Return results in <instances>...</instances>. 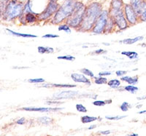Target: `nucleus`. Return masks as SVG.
<instances>
[{
	"mask_svg": "<svg viewBox=\"0 0 146 136\" xmlns=\"http://www.w3.org/2000/svg\"><path fill=\"white\" fill-rule=\"evenodd\" d=\"M102 10V5L100 2H94L87 5L83 22L78 30L83 32H91Z\"/></svg>",
	"mask_w": 146,
	"mask_h": 136,
	"instance_id": "1",
	"label": "nucleus"
},
{
	"mask_svg": "<svg viewBox=\"0 0 146 136\" xmlns=\"http://www.w3.org/2000/svg\"><path fill=\"white\" fill-rule=\"evenodd\" d=\"M77 2L78 0H64V3L60 5L58 10L53 15L51 23L55 25H58L66 21L74 11Z\"/></svg>",
	"mask_w": 146,
	"mask_h": 136,
	"instance_id": "2",
	"label": "nucleus"
},
{
	"mask_svg": "<svg viewBox=\"0 0 146 136\" xmlns=\"http://www.w3.org/2000/svg\"><path fill=\"white\" fill-rule=\"evenodd\" d=\"M24 5L25 4L18 0H10L3 14L1 15L2 19L5 21H11L19 18L23 13Z\"/></svg>",
	"mask_w": 146,
	"mask_h": 136,
	"instance_id": "3",
	"label": "nucleus"
},
{
	"mask_svg": "<svg viewBox=\"0 0 146 136\" xmlns=\"http://www.w3.org/2000/svg\"><path fill=\"white\" fill-rule=\"evenodd\" d=\"M86 10V5H85L83 2L78 1L74 11L68 18L66 19L65 23L72 28L78 29L83 22Z\"/></svg>",
	"mask_w": 146,
	"mask_h": 136,
	"instance_id": "4",
	"label": "nucleus"
},
{
	"mask_svg": "<svg viewBox=\"0 0 146 136\" xmlns=\"http://www.w3.org/2000/svg\"><path fill=\"white\" fill-rule=\"evenodd\" d=\"M110 17L114 20L115 26L118 27L119 30L123 31L127 28L129 26L126 20L123 9H113L109 10Z\"/></svg>",
	"mask_w": 146,
	"mask_h": 136,
	"instance_id": "5",
	"label": "nucleus"
},
{
	"mask_svg": "<svg viewBox=\"0 0 146 136\" xmlns=\"http://www.w3.org/2000/svg\"><path fill=\"white\" fill-rule=\"evenodd\" d=\"M109 18V10H103L96 20V23L91 30V33L95 34H101L104 33Z\"/></svg>",
	"mask_w": 146,
	"mask_h": 136,
	"instance_id": "6",
	"label": "nucleus"
},
{
	"mask_svg": "<svg viewBox=\"0 0 146 136\" xmlns=\"http://www.w3.org/2000/svg\"><path fill=\"white\" fill-rule=\"evenodd\" d=\"M59 7L60 5L58 2H50V1L48 5H47L46 8L38 15V20L43 21V20H46L51 18L56 14Z\"/></svg>",
	"mask_w": 146,
	"mask_h": 136,
	"instance_id": "7",
	"label": "nucleus"
},
{
	"mask_svg": "<svg viewBox=\"0 0 146 136\" xmlns=\"http://www.w3.org/2000/svg\"><path fill=\"white\" fill-rule=\"evenodd\" d=\"M123 12L126 20L129 25H135L139 21V17L130 4H124L123 6Z\"/></svg>",
	"mask_w": 146,
	"mask_h": 136,
	"instance_id": "8",
	"label": "nucleus"
},
{
	"mask_svg": "<svg viewBox=\"0 0 146 136\" xmlns=\"http://www.w3.org/2000/svg\"><path fill=\"white\" fill-rule=\"evenodd\" d=\"M79 95V93L76 91H62L59 93H55L53 95V99H66V98H72Z\"/></svg>",
	"mask_w": 146,
	"mask_h": 136,
	"instance_id": "9",
	"label": "nucleus"
},
{
	"mask_svg": "<svg viewBox=\"0 0 146 136\" xmlns=\"http://www.w3.org/2000/svg\"><path fill=\"white\" fill-rule=\"evenodd\" d=\"M71 78L72 80L77 83H83L86 84V85H91V82L87 77H86L84 74H77L74 73L71 74Z\"/></svg>",
	"mask_w": 146,
	"mask_h": 136,
	"instance_id": "10",
	"label": "nucleus"
},
{
	"mask_svg": "<svg viewBox=\"0 0 146 136\" xmlns=\"http://www.w3.org/2000/svg\"><path fill=\"white\" fill-rule=\"evenodd\" d=\"M22 110L27 111H39V112H50V111H57L63 109V108H44V107H25L22 108Z\"/></svg>",
	"mask_w": 146,
	"mask_h": 136,
	"instance_id": "11",
	"label": "nucleus"
},
{
	"mask_svg": "<svg viewBox=\"0 0 146 136\" xmlns=\"http://www.w3.org/2000/svg\"><path fill=\"white\" fill-rule=\"evenodd\" d=\"M145 1L146 0H130L129 4L132 6L133 8L135 9L137 15H139V13H140L142 7H143Z\"/></svg>",
	"mask_w": 146,
	"mask_h": 136,
	"instance_id": "12",
	"label": "nucleus"
},
{
	"mask_svg": "<svg viewBox=\"0 0 146 136\" xmlns=\"http://www.w3.org/2000/svg\"><path fill=\"white\" fill-rule=\"evenodd\" d=\"M25 18L26 23H34L38 21V15L36 13L28 12V13H23Z\"/></svg>",
	"mask_w": 146,
	"mask_h": 136,
	"instance_id": "13",
	"label": "nucleus"
},
{
	"mask_svg": "<svg viewBox=\"0 0 146 136\" xmlns=\"http://www.w3.org/2000/svg\"><path fill=\"white\" fill-rule=\"evenodd\" d=\"M6 30L8 32L9 34H10L15 36V37H23V38H36V36L34 34H23V33H18V32H15L13 31L10 30L9 28H7Z\"/></svg>",
	"mask_w": 146,
	"mask_h": 136,
	"instance_id": "14",
	"label": "nucleus"
},
{
	"mask_svg": "<svg viewBox=\"0 0 146 136\" xmlns=\"http://www.w3.org/2000/svg\"><path fill=\"white\" fill-rule=\"evenodd\" d=\"M121 81H126L128 84H129V85H135L136 84H137L138 82V76H122L121 78Z\"/></svg>",
	"mask_w": 146,
	"mask_h": 136,
	"instance_id": "15",
	"label": "nucleus"
},
{
	"mask_svg": "<svg viewBox=\"0 0 146 136\" xmlns=\"http://www.w3.org/2000/svg\"><path fill=\"white\" fill-rule=\"evenodd\" d=\"M143 39H144L143 37H137L133 39H125L119 41V42L120 43L125 44V45H132V44L136 43V42H139V41Z\"/></svg>",
	"mask_w": 146,
	"mask_h": 136,
	"instance_id": "16",
	"label": "nucleus"
},
{
	"mask_svg": "<svg viewBox=\"0 0 146 136\" xmlns=\"http://www.w3.org/2000/svg\"><path fill=\"white\" fill-rule=\"evenodd\" d=\"M115 26V22L113 19L110 17L109 18V20H108V24L106 26V28H105V30L104 32L105 34H108V33H110L114 29Z\"/></svg>",
	"mask_w": 146,
	"mask_h": 136,
	"instance_id": "17",
	"label": "nucleus"
},
{
	"mask_svg": "<svg viewBox=\"0 0 146 136\" xmlns=\"http://www.w3.org/2000/svg\"><path fill=\"white\" fill-rule=\"evenodd\" d=\"M124 4L122 0H112L110 8L113 9H123Z\"/></svg>",
	"mask_w": 146,
	"mask_h": 136,
	"instance_id": "18",
	"label": "nucleus"
},
{
	"mask_svg": "<svg viewBox=\"0 0 146 136\" xmlns=\"http://www.w3.org/2000/svg\"><path fill=\"white\" fill-rule=\"evenodd\" d=\"M81 122L83 124H87V123L93 122L96 120H100V117H96V116H83L81 117Z\"/></svg>",
	"mask_w": 146,
	"mask_h": 136,
	"instance_id": "19",
	"label": "nucleus"
},
{
	"mask_svg": "<svg viewBox=\"0 0 146 136\" xmlns=\"http://www.w3.org/2000/svg\"><path fill=\"white\" fill-rule=\"evenodd\" d=\"M138 17H139V21L146 22V1L145 2L143 7H142L141 12Z\"/></svg>",
	"mask_w": 146,
	"mask_h": 136,
	"instance_id": "20",
	"label": "nucleus"
},
{
	"mask_svg": "<svg viewBox=\"0 0 146 136\" xmlns=\"http://www.w3.org/2000/svg\"><path fill=\"white\" fill-rule=\"evenodd\" d=\"M108 85L109 87L112 88H114V89H116L118 88L121 86V81L116 79H114L110 80L109 81H108Z\"/></svg>",
	"mask_w": 146,
	"mask_h": 136,
	"instance_id": "21",
	"label": "nucleus"
},
{
	"mask_svg": "<svg viewBox=\"0 0 146 136\" xmlns=\"http://www.w3.org/2000/svg\"><path fill=\"white\" fill-rule=\"evenodd\" d=\"M121 54L123 55H126V57L131 59V60H134V59H137L138 58V54L135 52H131V51H124L122 52Z\"/></svg>",
	"mask_w": 146,
	"mask_h": 136,
	"instance_id": "22",
	"label": "nucleus"
},
{
	"mask_svg": "<svg viewBox=\"0 0 146 136\" xmlns=\"http://www.w3.org/2000/svg\"><path fill=\"white\" fill-rule=\"evenodd\" d=\"M32 4L31 0H27V2H26L24 5V9H23V13H28V12H32L35 13V12L32 11Z\"/></svg>",
	"mask_w": 146,
	"mask_h": 136,
	"instance_id": "23",
	"label": "nucleus"
},
{
	"mask_svg": "<svg viewBox=\"0 0 146 136\" xmlns=\"http://www.w3.org/2000/svg\"><path fill=\"white\" fill-rule=\"evenodd\" d=\"M37 50H38V52L40 53V54H44V53H53V51H54L53 48H52V47H45L40 46V47H38Z\"/></svg>",
	"mask_w": 146,
	"mask_h": 136,
	"instance_id": "24",
	"label": "nucleus"
},
{
	"mask_svg": "<svg viewBox=\"0 0 146 136\" xmlns=\"http://www.w3.org/2000/svg\"><path fill=\"white\" fill-rule=\"evenodd\" d=\"M49 86L48 87H60V88H72L75 87L76 85H67V84H51V85H48Z\"/></svg>",
	"mask_w": 146,
	"mask_h": 136,
	"instance_id": "25",
	"label": "nucleus"
},
{
	"mask_svg": "<svg viewBox=\"0 0 146 136\" xmlns=\"http://www.w3.org/2000/svg\"><path fill=\"white\" fill-rule=\"evenodd\" d=\"M94 82L96 85H105L108 84V79L104 77V76H99V77H95Z\"/></svg>",
	"mask_w": 146,
	"mask_h": 136,
	"instance_id": "26",
	"label": "nucleus"
},
{
	"mask_svg": "<svg viewBox=\"0 0 146 136\" xmlns=\"http://www.w3.org/2000/svg\"><path fill=\"white\" fill-rule=\"evenodd\" d=\"M71 28V27H70L68 24L64 23V24L59 25L58 29V31H64V32H65L66 33L70 34L71 33V28Z\"/></svg>",
	"mask_w": 146,
	"mask_h": 136,
	"instance_id": "27",
	"label": "nucleus"
},
{
	"mask_svg": "<svg viewBox=\"0 0 146 136\" xmlns=\"http://www.w3.org/2000/svg\"><path fill=\"white\" fill-rule=\"evenodd\" d=\"M10 0H0V12H1V15L3 14L4 11H5V8L7 7V4L9 3Z\"/></svg>",
	"mask_w": 146,
	"mask_h": 136,
	"instance_id": "28",
	"label": "nucleus"
},
{
	"mask_svg": "<svg viewBox=\"0 0 146 136\" xmlns=\"http://www.w3.org/2000/svg\"><path fill=\"white\" fill-rule=\"evenodd\" d=\"M126 91L129 92V93H135L139 89H138L137 87H135L134 86V85H127V86L124 87V88H123Z\"/></svg>",
	"mask_w": 146,
	"mask_h": 136,
	"instance_id": "29",
	"label": "nucleus"
},
{
	"mask_svg": "<svg viewBox=\"0 0 146 136\" xmlns=\"http://www.w3.org/2000/svg\"><path fill=\"white\" fill-rule=\"evenodd\" d=\"M80 71L83 74L85 75V76H89V77H91V78H94V74L91 72V70L88 69V68H82V69H80Z\"/></svg>",
	"mask_w": 146,
	"mask_h": 136,
	"instance_id": "30",
	"label": "nucleus"
},
{
	"mask_svg": "<svg viewBox=\"0 0 146 136\" xmlns=\"http://www.w3.org/2000/svg\"><path fill=\"white\" fill-rule=\"evenodd\" d=\"M131 107V105H130L129 103H127V102H123L122 103V104L120 106V108L122 111H127Z\"/></svg>",
	"mask_w": 146,
	"mask_h": 136,
	"instance_id": "31",
	"label": "nucleus"
},
{
	"mask_svg": "<svg viewBox=\"0 0 146 136\" xmlns=\"http://www.w3.org/2000/svg\"><path fill=\"white\" fill-rule=\"evenodd\" d=\"M38 121L42 123V124H49L51 122H53V120L51 118L47 117V116H44V117H40L38 119Z\"/></svg>",
	"mask_w": 146,
	"mask_h": 136,
	"instance_id": "32",
	"label": "nucleus"
},
{
	"mask_svg": "<svg viewBox=\"0 0 146 136\" xmlns=\"http://www.w3.org/2000/svg\"><path fill=\"white\" fill-rule=\"evenodd\" d=\"M75 108H76L77 111H79V112H81V113H86L87 112L86 108L83 104H80V103L76 104Z\"/></svg>",
	"mask_w": 146,
	"mask_h": 136,
	"instance_id": "33",
	"label": "nucleus"
},
{
	"mask_svg": "<svg viewBox=\"0 0 146 136\" xmlns=\"http://www.w3.org/2000/svg\"><path fill=\"white\" fill-rule=\"evenodd\" d=\"M58 60H69V61H73L75 60V57L72 56V55H64V56H58L57 58Z\"/></svg>",
	"mask_w": 146,
	"mask_h": 136,
	"instance_id": "34",
	"label": "nucleus"
},
{
	"mask_svg": "<svg viewBox=\"0 0 146 136\" xmlns=\"http://www.w3.org/2000/svg\"><path fill=\"white\" fill-rule=\"evenodd\" d=\"M126 117V116H106L105 118L108 120H122L123 118Z\"/></svg>",
	"mask_w": 146,
	"mask_h": 136,
	"instance_id": "35",
	"label": "nucleus"
},
{
	"mask_svg": "<svg viewBox=\"0 0 146 136\" xmlns=\"http://www.w3.org/2000/svg\"><path fill=\"white\" fill-rule=\"evenodd\" d=\"M29 82L30 83H42L45 81V79L42 78H38V79H30L28 80Z\"/></svg>",
	"mask_w": 146,
	"mask_h": 136,
	"instance_id": "36",
	"label": "nucleus"
},
{
	"mask_svg": "<svg viewBox=\"0 0 146 136\" xmlns=\"http://www.w3.org/2000/svg\"><path fill=\"white\" fill-rule=\"evenodd\" d=\"M107 103L105 102V101H95L93 102V105L96 106H105Z\"/></svg>",
	"mask_w": 146,
	"mask_h": 136,
	"instance_id": "37",
	"label": "nucleus"
},
{
	"mask_svg": "<svg viewBox=\"0 0 146 136\" xmlns=\"http://www.w3.org/2000/svg\"><path fill=\"white\" fill-rule=\"evenodd\" d=\"M59 37L58 35L57 34H45L42 36V38H45V39H49V38H58Z\"/></svg>",
	"mask_w": 146,
	"mask_h": 136,
	"instance_id": "38",
	"label": "nucleus"
},
{
	"mask_svg": "<svg viewBox=\"0 0 146 136\" xmlns=\"http://www.w3.org/2000/svg\"><path fill=\"white\" fill-rule=\"evenodd\" d=\"M26 122V120L25 118H21V119H19L18 120H17L16 121V124H18V125H24Z\"/></svg>",
	"mask_w": 146,
	"mask_h": 136,
	"instance_id": "39",
	"label": "nucleus"
},
{
	"mask_svg": "<svg viewBox=\"0 0 146 136\" xmlns=\"http://www.w3.org/2000/svg\"><path fill=\"white\" fill-rule=\"evenodd\" d=\"M127 73L126 72H125V71H117L116 72H115V74H116V75L118 76H121V77H122L123 76H124Z\"/></svg>",
	"mask_w": 146,
	"mask_h": 136,
	"instance_id": "40",
	"label": "nucleus"
},
{
	"mask_svg": "<svg viewBox=\"0 0 146 136\" xmlns=\"http://www.w3.org/2000/svg\"><path fill=\"white\" fill-rule=\"evenodd\" d=\"M111 72H102L99 73V76H110L111 75Z\"/></svg>",
	"mask_w": 146,
	"mask_h": 136,
	"instance_id": "41",
	"label": "nucleus"
},
{
	"mask_svg": "<svg viewBox=\"0 0 146 136\" xmlns=\"http://www.w3.org/2000/svg\"><path fill=\"white\" fill-rule=\"evenodd\" d=\"M46 103L48 105H51V104H61V103H63V102L61 101H46Z\"/></svg>",
	"mask_w": 146,
	"mask_h": 136,
	"instance_id": "42",
	"label": "nucleus"
},
{
	"mask_svg": "<svg viewBox=\"0 0 146 136\" xmlns=\"http://www.w3.org/2000/svg\"><path fill=\"white\" fill-rule=\"evenodd\" d=\"M107 53V51L102 50V49H100V50H95L94 51L95 54H97V55H100V54H102V53Z\"/></svg>",
	"mask_w": 146,
	"mask_h": 136,
	"instance_id": "43",
	"label": "nucleus"
},
{
	"mask_svg": "<svg viewBox=\"0 0 146 136\" xmlns=\"http://www.w3.org/2000/svg\"><path fill=\"white\" fill-rule=\"evenodd\" d=\"M100 133L102 135H109L110 133V130H105V131H100Z\"/></svg>",
	"mask_w": 146,
	"mask_h": 136,
	"instance_id": "44",
	"label": "nucleus"
},
{
	"mask_svg": "<svg viewBox=\"0 0 146 136\" xmlns=\"http://www.w3.org/2000/svg\"><path fill=\"white\" fill-rule=\"evenodd\" d=\"M96 125H91V126H90L88 128V129H94V128H96Z\"/></svg>",
	"mask_w": 146,
	"mask_h": 136,
	"instance_id": "45",
	"label": "nucleus"
},
{
	"mask_svg": "<svg viewBox=\"0 0 146 136\" xmlns=\"http://www.w3.org/2000/svg\"><path fill=\"white\" fill-rule=\"evenodd\" d=\"M126 136H139V135H138V134H136V133H131V134L128 135Z\"/></svg>",
	"mask_w": 146,
	"mask_h": 136,
	"instance_id": "46",
	"label": "nucleus"
},
{
	"mask_svg": "<svg viewBox=\"0 0 146 136\" xmlns=\"http://www.w3.org/2000/svg\"><path fill=\"white\" fill-rule=\"evenodd\" d=\"M145 99H146V95L145 96L140 97V98H137V100H145Z\"/></svg>",
	"mask_w": 146,
	"mask_h": 136,
	"instance_id": "47",
	"label": "nucleus"
},
{
	"mask_svg": "<svg viewBox=\"0 0 146 136\" xmlns=\"http://www.w3.org/2000/svg\"><path fill=\"white\" fill-rule=\"evenodd\" d=\"M139 114H146V110H144V111H139Z\"/></svg>",
	"mask_w": 146,
	"mask_h": 136,
	"instance_id": "48",
	"label": "nucleus"
},
{
	"mask_svg": "<svg viewBox=\"0 0 146 136\" xmlns=\"http://www.w3.org/2000/svg\"><path fill=\"white\" fill-rule=\"evenodd\" d=\"M105 102H106V103H112V100H107V101H105Z\"/></svg>",
	"mask_w": 146,
	"mask_h": 136,
	"instance_id": "49",
	"label": "nucleus"
},
{
	"mask_svg": "<svg viewBox=\"0 0 146 136\" xmlns=\"http://www.w3.org/2000/svg\"><path fill=\"white\" fill-rule=\"evenodd\" d=\"M50 2H57V1H58V0H50Z\"/></svg>",
	"mask_w": 146,
	"mask_h": 136,
	"instance_id": "50",
	"label": "nucleus"
},
{
	"mask_svg": "<svg viewBox=\"0 0 146 136\" xmlns=\"http://www.w3.org/2000/svg\"><path fill=\"white\" fill-rule=\"evenodd\" d=\"M141 106H142V105H139V106H137V108H140Z\"/></svg>",
	"mask_w": 146,
	"mask_h": 136,
	"instance_id": "51",
	"label": "nucleus"
},
{
	"mask_svg": "<svg viewBox=\"0 0 146 136\" xmlns=\"http://www.w3.org/2000/svg\"><path fill=\"white\" fill-rule=\"evenodd\" d=\"M104 44H105V45H110V44H109V43H108H108H104Z\"/></svg>",
	"mask_w": 146,
	"mask_h": 136,
	"instance_id": "52",
	"label": "nucleus"
}]
</instances>
